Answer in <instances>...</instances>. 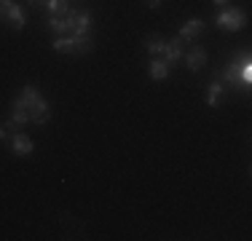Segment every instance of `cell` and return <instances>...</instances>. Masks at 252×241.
I'll use <instances>...</instances> for the list:
<instances>
[{"label":"cell","instance_id":"cell-3","mask_svg":"<svg viewBox=\"0 0 252 241\" xmlns=\"http://www.w3.org/2000/svg\"><path fill=\"white\" fill-rule=\"evenodd\" d=\"M215 27L218 30H225V32H236V30H244L247 27V14H244L242 8H223L215 14Z\"/></svg>","mask_w":252,"mask_h":241},{"label":"cell","instance_id":"cell-2","mask_svg":"<svg viewBox=\"0 0 252 241\" xmlns=\"http://www.w3.org/2000/svg\"><path fill=\"white\" fill-rule=\"evenodd\" d=\"M51 48L57 54H75V57H83L94 48V38L92 35H57L51 40Z\"/></svg>","mask_w":252,"mask_h":241},{"label":"cell","instance_id":"cell-17","mask_svg":"<svg viewBox=\"0 0 252 241\" xmlns=\"http://www.w3.org/2000/svg\"><path fill=\"white\" fill-rule=\"evenodd\" d=\"M161 3H164V0H145V5H148V8H161Z\"/></svg>","mask_w":252,"mask_h":241},{"label":"cell","instance_id":"cell-14","mask_svg":"<svg viewBox=\"0 0 252 241\" xmlns=\"http://www.w3.org/2000/svg\"><path fill=\"white\" fill-rule=\"evenodd\" d=\"M164 46H166L164 35H148L145 38V51L153 54V57H161V54H164Z\"/></svg>","mask_w":252,"mask_h":241},{"label":"cell","instance_id":"cell-4","mask_svg":"<svg viewBox=\"0 0 252 241\" xmlns=\"http://www.w3.org/2000/svg\"><path fill=\"white\" fill-rule=\"evenodd\" d=\"M35 153V142L30 140L22 129L11 131V155H16V158H30V155Z\"/></svg>","mask_w":252,"mask_h":241},{"label":"cell","instance_id":"cell-19","mask_svg":"<svg viewBox=\"0 0 252 241\" xmlns=\"http://www.w3.org/2000/svg\"><path fill=\"white\" fill-rule=\"evenodd\" d=\"M5 137H8V129H5V126H3V123H0V142H3V140H5Z\"/></svg>","mask_w":252,"mask_h":241},{"label":"cell","instance_id":"cell-15","mask_svg":"<svg viewBox=\"0 0 252 241\" xmlns=\"http://www.w3.org/2000/svg\"><path fill=\"white\" fill-rule=\"evenodd\" d=\"M43 8H46V14H49V16H64L70 11V3H67V0H46Z\"/></svg>","mask_w":252,"mask_h":241},{"label":"cell","instance_id":"cell-8","mask_svg":"<svg viewBox=\"0 0 252 241\" xmlns=\"http://www.w3.org/2000/svg\"><path fill=\"white\" fill-rule=\"evenodd\" d=\"M0 22H3L8 30L22 32V30L27 27V14H25V8H22L19 3H14V5H8V8H5V14H3V19H0Z\"/></svg>","mask_w":252,"mask_h":241},{"label":"cell","instance_id":"cell-9","mask_svg":"<svg viewBox=\"0 0 252 241\" xmlns=\"http://www.w3.org/2000/svg\"><path fill=\"white\" fill-rule=\"evenodd\" d=\"M225 94H228V89H225V83L220 81V75H212V81H209V86H207V105L220 107L225 99Z\"/></svg>","mask_w":252,"mask_h":241},{"label":"cell","instance_id":"cell-5","mask_svg":"<svg viewBox=\"0 0 252 241\" xmlns=\"http://www.w3.org/2000/svg\"><path fill=\"white\" fill-rule=\"evenodd\" d=\"M183 62L190 72H201L207 67V48L199 46V43H190L188 51H183Z\"/></svg>","mask_w":252,"mask_h":241},{"label":"cell","instance_id":"cell-18","mask_svg":"<svg viewBox=\"0 0 252 241\" xmlns=\"http://www.w3.org/2000/svg\"><path fill=\"white\" fill-rule=\"evenodd\" d=\"M43 3H46V0H27V5H30V8H40Z\"/></svg>","mask_w":252,"mask_h":241},{"label":"cell","instance_id":"cell-13","mask_svg":"<svg viewBox=\"0 0 252 241\" xmlns=\"http://www.w3.org/2000/svg\"><path fill=\"white\" fill-rule=\"evenodd\" d=\"M92 14L89 11H78L75 14V30L73 35H92Z\"/></svg>","mask_w":252,"mask_h":241},{"label":"cell","instance_id":"cell-12","mask_svg":"<svg viewBox=\"0 0 252 241\" xmlns=\"http://www.w3.org/2000/svg\"><path fill=\"white\" fill-rule=\"evenodd\" d=\"M38 96H40V91H38V89L32 86V83H27V86H22V94L16 96V99L11 102V105H22V107H25V110H27V107L32 105L35 99H38Z\"/></svg>","mask_w":252,"mask_h":241},{"label":"cell","instance_id":"cell-20","mask_svg":"<svg viewBox=\"0 0 252 241\" xmlns=\"http://www.w3.org/2000/svg\"><path fill=\"white\" fill-rule=\"evenodd\" d=\"M212 3H215V5H225L228 0H212Z\"/></svg>","mask_w":252,"mask_h":241},{"label":"cell","instance_id":"cell-6","mask_svg":"<svg viewBox=\"0 0 252 241\" xmlns=\"http://www.w3.org/2000/svg\"><path fill=\"white\" fill-rule=\"evenodd\" d=\"M27 113H30V123L46 126L51 120V105H49V99H46V96H38V99L27 107Z\"/></svg>","mask_w":252,"mask_h":241},{"label":"cell","instance_id":"cell-7","mask_svg":"<svg viewBox=\"0 0 252 241\" xmlns=\"http://www.w3.org/2000/svg\"><path fill=\"white\" fill-rule=\"evenodd\" d=\"M204 30H207V22L199 19V16H193V19H188L183 27H180L177 38L183 40V43H196V40L204 35Z\"/></svg>","mask_w":252,"mask_h":241},{"label":"cell","instance_id":"cell-10","mask_svg":"<svg viewBox=\"0 0 252 241\" xmlns=\"http://www.w3.org/2000/svg\"><path fill=\"white\" fill-rule=\"evenodd\" d=\"M185 43L180 38H172V40H166V46H164V54H161V59H164L166 64H169V67H175L177 62H183V48Z\"/></svg>","mask_w":252,"mask_h":241},{"label":"cell","instance_id":"cell-11","mask_svg":"<svg viewBox=\"0 0 252 241\" xmlns=\"http://www.w3.org/2000/svg\"><path fill=\"white\" fill-rule=\"evenodd\" d=\"M169 64L164 62L161 57H156V59H151V64H148V75L153 78V81H166L169 78Z\"/></svg>","mask_w":252,"mask_h":241},{"label":"cell","instance_id":"cell-16","mask_svg":"<svg viewBox=\"0 0 252 241\" xmlns=\"http://www.w3.org/2000/svg\"><path fill=\"white\" fill-rule=\"evenodd\" d=\"M16 0H0V19H3V14H5V8H8V5H14Z\"/></svg>","mask_w":252,"mask_h":241},{"label":"cell","instance_id":"cell-1","mask_svg":"<svg viewBox=\"0 0 252 241\" xmlns=\"http://www.w3.org/2000/svg\"><path fill=\"white\" fill-rule=\"evenodd\" d=\"M244 62H252V57H250L247 48H244V51L231 54V57H228V62H225V67L220 70V81L225 83L228 91H244V94H250V89L242 83V64Z\"/></svg>","mask_w":252,"mask_h":241}]
</instances>
